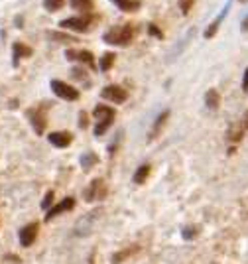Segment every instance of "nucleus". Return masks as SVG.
I'll return each mask as SVG.
<instances>
[{
    "label": "nucleus",
    "mask_w": 248,
    "mask_h": 264,
    "mask_svg": "<svg viewBox=\"0 0 248 264\" xmlns=\"http://www.w3.org/2000/svg\"><path fill=\"white\" fill-rule=\"evenodd\" d=\"M97 162H99V156H97L95 152H85V156L81 158V166H83V169H91Z\"/></svg>",
    "instance_id": "obj_20"
},
{
    "label": "nucleus",
    "mask_w": 248,
    "mask_h": 264,
    "mask_svg": "<svg viewBox=\"0 0 248 264\" xmlns=\"http://www.w3.org/2000/svg\"><path fill=\"white\" fill-rule=\"evenodd\" d=\"M238 2H248V0H238Z\"/></svg>",
    "instance_id": "obj_35"
},
{
    "label": "nucleus",
    "mask_w": 248,
    "mask_h": 264,
    "mask_svg": "<svg viewBox=\"0 0 248 264\" xmlns=\"http://www.w3.org/2000/svg\"><path fill=\"white\" fill-rule=\"evenodd\" d=\"M47 140H49V144H53L55 148H67V146L73 142V134L59 130V132H51V134L47 136Z\"/></svg>",
    "instance_id": "obj_12"
},
{
    "label": "nucleus",
    "mask_w": 248,
    "mask_h": 264,
    "mask_svg": "<svg viewBox=\"0 0 248 264\" xmlns=\"http://www.w3.org/2000/svg\"><path fill=\"white\" fill-rule=\"evenodd\" d=\"M75 207V199L73 197H65L63 201H59L57 205H53L49 211H47V215H45V221H51L53 217L61 215V213H65V211H71Z\"/></svg>",
    "instance_id": "obj_10"
},
{
    "label": "nucleus",
    "mask_w": 248,
    "mask_h": 264,
    "mask_svg": "<svg viewBox=\"0 0 248 264\" xmlns=\"http://www.w3.org/2000/svg\"><path fill=\"white\" fill-rule=\"evenodd\" d=\"M47 38H51V40H57V42H61V44H71V42H77L75 38H71L67 34H59V32H47Z\"/></svg>",
    "instance_id": "obj_22"
},
{
    "label": "nucleus",
    "mask_w": 248,
    "mask_h": 264,
    "mask_svg": "<svg viewBox=\"0 0 248 264\" xmlns=\"http://www.w3.org/2000/svg\"><path fill=\"white\" fill-rule=\"evenodd\" d=\"M65 57L69 61H81L87 67H95V55L91 53L89 49H65Z\"/></svg>",
    "instance_id": "obj_8"
},
{
    "label": "nucleus",
    "mask_w": 248,
    "mask_h": 264,
    "mask_svg": "<svg viewBox=\"0 0 248 264\" xmlns=\"http://www.w3.org/2000/svg\"><path fill=\"white\" fill-rule=\"evenodd\" d=\"M150 171H152V166L150 164H142L140 168L136 169V173H134V184H138V186H142L146 180H148V175H150Z\"/></svg>",
    "instance_id": "obj_17"
},
{
    "label": "nucleus",
    "mask_w": 248,
    "mask_h": 264,
    "mask_svg": "<svg viewBox=\"0 0 248 264\" xmlns=\"http://www.w3.org/2000/svg\"><path fill=\"white\" fill-rule=\"evenodd\" d=\"M16 24H18V28H22V26H24V18H22V16H16Z\"/></svg>",
    "instance_id": "obj_34"
},
{
    "label": "nucleus",
    "mask_w": 248,
    "mask_h": 264,
    "mask_svg": "<svg viewBox=\"0 0 248 264\" xmlns=\"http://www.w3.org/2000/svg\"><path fill=\"white\" fill-rule=\"evenodd\" d=\"M53 199H55V193H53V190H49V192L45 193V197H44V201H42V209H45V211H49L53 205Z\"/></svg>",
    "instance_id": "obj_25"
},
{
    "label": "nucleus",
    "mask_w": 248,
    "mask_h": 264,
    "mask_svg": "<svg viewBox=\"0 0 248 264\" xmlns=\"http://www.w3.org/2000/svg\"><path fill=\"white\" fill-rule=\"evenodd\" d=\"M89 126V115L85 111L79 113V128H87Z\"/></svg>",
    "instance_id": "obj_30"
},
{
    "label": "nucleus",
    "mask_w": 248,
    "mask_h": 264,
    "mask_svg": "<svg viewBox=\"0 0 248 264\" xmlns=\"http://www.w3.org/2000/svg\"><path fill=\"white\" fill-rule=\"evenodd\" d=\"M244 132H246V130H244L242 124H240V126H230V130H228V142H238Z\"/></svg>",
    "instance_id": "obj_21"
},
{
    "label": "nucleus",
    "mask_w": 248,
    "mask_h": 264,
    "mask_svg": "<svg viewBox=\"0 0 248 264\" xmlns=\"http://www.w3.org/2000/svg\"><path fill=\"white\" fill-rule=\"evenodd\" d=\"M178 4H180L181 14H189V10L193 8V4H195V0H178Z\"/></svg>",
    "instance_id": "obj_27"
},
{
    "label": "nucleus",
    "mask_w": 248,
    "mask_h": 264,
    "mask_svg": "<svg viewBox=\"0 0 248 264\" xmlns=\"http://www.w3.org/2000/svg\"><path fill=\"white\" fill-rule=\"evenodd\" d=\"M242 126H244V130H248V111L244 113V117H242Z\"/></svg>",
    "instance_id": "obj_32"
},
{
    "label": "nucleus",
    "mask_w": 248,
    "mask_h": 264,
    "mask_svg": "<svg viewBox=\"0 0 248 264\" xmlns=\"http://www.w3.org/2000/svg\"><path fill=\"white\" fill-rule=\"evenodd\" d=\"M124 12H136L140 8V0H111Z\"/></svg>",
    "instance_id": "obj_18"
},
{
    "label": "nucleus",
    "mask_w": 248,
    "mask_h": 264,
    "mask_svg": "<svg viewBox=\"0 0 248 264\" xmlns=\"http://www.w3.org/2000/svg\"><path fill=\"white\" fill-rule=\"evenodd\" d=\"M38 231H40L38 223H28L26 227H22L20 229V244L22 246H32L38 239Z\"/></svg>",
    "instance_id": "obj_9"
},
{
    "label": "nucleus",
    "mask_w": 248,
    "mask_h": 264,
    "mask_svg": "<svg viewBox=\"0 0 248 264\" xmlns=\"http://www.w3.org/2000/svg\"><path fill=\"white\" fill-rule=\"evenodd\" d=\"M69 73H71V79H77V81H81V83L91 85L89 79H87V71H85V69H81V67H73Z\"/></svg>",
    "instance_id": "obj_24"
},
{
    "label": "nucleus",
    "mask_w": 248,
    "mask_h": 264,
    "mask_svg": "<svg viewBox=\"0 0 248 264\" xmlns=\"http://www.w3.org/2000/svg\"><path fill=\"white\" fill-rule=\"evenodd\" d=\"M148 34L154 36V38H158V40H163V32L156 24H148Z\"/></svg>",
    "instance_id": "obj_28"
},
{
    "label": "nucleus",
    "mask_w": 248,
    "mask_h": 264,
    "mask_svg": "<svg viewBox=\"0 0 248 264\" xmlns=\"http://www.w3.org/2000/svg\"><path fill=\"white\" fill-rule=\"evenodd\" d=\"M32 53H34V49L30 48V46L16 42V44L12 46V57H14V59H12V65L18 67V65H20V59H24V57H32Z\"/></svg>",
    "instance_id": "obj_11"
},
{
    "label": "nucleus",
    "mask_w": 248,
    "mask_h": 264,
    "mask_svg": "<svg viewBox=\"0 0 248 264\" xmlns=\"http://www.w3.org/2000/svg\"><path fill=\"white\" fill-rule=\"evenodd\" d=\"M101 97H103V99H107V101H111V103L122 105V103H126V101H128V91H126V89H122L120 85H107V87H103Z\"/></svg>",
    "instance_id": "obj_6"
},
{
    "label": "nucleus",
    "mask_w": 248,
    "mask_h": 264,
    "mask_svg": "<svg viewBox=\"0 0 248 264\" xmlns=\"http://www.w3.org/2000/svg\"><path fill=\"white\" fill-rule=\"evenodd\" d=\"M138 250V246H134V248H128V250H124V252H118V254H114L113 256V264H120L122 262V258H126L128 254H132V252H136Z\"/></svg>",
    "instance_id": "obj_26"
},
{
    "label": "nucleus",
    "mask_w": 248,
    "mask_h": 264,
    "mask_svg": "<svg viewBox=\"0 0 248 264\" xmlns=\"http://www.w3.org/2000/svg\"><path fill=\"white\" fill-rule=\"evenodd\" d=\"M226 14H228V4H226L225 8H223V12H221V14H219V16H217V18H215L211 24H209V28L205 30V38H207V40L215 38V34L219 32V28H221V24H223V20H225Z\"/></svg>",
    "instance_id": "obj_13"
},
{
    "label": "nucleus",
    "mask_w": 248,
    "mask_h": 264,
    "mask_svg": "<svg viewBox=\"0 0 248 264\" xmlns=\"http://www.w3.org/2000/svg\"><path fill=\"white\" fill-rule=\"evenodd\" d=\"M63 4H65V0H44V8L47 12H57L63 8Z\"/></svg>",
    "instance_id": "obj_23"
},
{
    "label": "nucleus",
    "mask_w": 248,
    "mask_h": 264,
    "mask_svg": "<svg viewBox=\"0 0 248 264\" xmlns=\"http://www.w3.org/2000/svg\"><path fill=\"white\" fill-rule=\"evenodd\" d=\"M83 195H85V201H101V199H105V195H107L105 182H103L101 178L93 180L89 184V188L83 192Z\"/></svg>",
    "instance_id": "obj_7"
},
{
    "label": "nucleus",
    "mask_w": 248,
    "mask_h": 264,
    "mask_svg": "<svg viewBox=\"0 0 248 264\" xmlns=\"http://www.w3.org/2000/svg\"><path fill=\"white\" fill-rule=\"evenodd\" d=\"M242 91L248 93V67H246V71H244V79H242Z\"/></svg>",
    "instance_id": "obj_31"
},
{
    "label": "nucleus",
    "mask_w": 248,
    "mask_h": 264,
    "mask_svg": "<svg viewBox=\"0 0 248 264\" xmlns=\"http://www.w3.org/2000/svg\"><path fill=\"white\" fill-rule=\"evenodd\" d=\"M197 237V229L195 227H185L183 229V239H195Z\"/></svg>",
    "instance_id": "obj_29"
},
{
    "label": "nucleus",
    "mask_w": 248,
    "mask_h": 264,
    "mask_svg": "<svg viewBox=\"0 0 248 264\" xmlns=\"http://www.w3.org/2000/svg\"><path fill=\"white\" fill-rule=\"evenodd\" d=\"M97 20H99V16H93V14H81V16H73V18H65V20H61L59 26L65 28V30H73V32H89Z\"/></svg>",
    "instance_id": "obj_4"
},
{
    "label": "nucleus",
    "mask_w": 248,
    "mask_h": 264,
    "mask_svg": "<svg viewBox=\"0 0 248 264\" xmlns=\"http://www.w3.org/2000/svg\"><path fill=\"white\" fill-rule=\"evenodd\" d=\"M205 105H207V109H211V111H217V109L221 107V95H219L217 89H209V91L205 93Z\"/></svg>",
    "instance_id": "obj_15"
},
{
    "label": "nucleus",
    "mask_w": 248,
    "mask_h": 264,
    "mask_svg": "<svg viewBox=\"0 0 248 264\" xmlns=\"http://www.w3.org/2000/svg\"><path fill=\"white\" fill-rule=\"evenodd\" d=\"M240 30H242V32H248V16L242 20V28H240Z\"/></svg>",
    "instance_id": "obj_33"
},
{
    "label": "nucleus",
    "mask_w": 248,
    "mask_h": 264,
    "mask_svg": "<svg viewBox=\"0 0 248 264\" xmlns=\"http://www.w3.org/2000/svg\"><path fill=\"white\" fill-rule=\"evenodd\" d=\"M95 119H97V126H95V136H103L114 122V117H116V111L113 107H107V105H97L95 111H93Z\"/></svg>",
    "instance_id": "obj_2"
},
{
    "label": "nucleus",
    "mask_w": 248,
    "mask_h": 264,
    "mask_svg": "<svg viewBox=\"0 0 248 264\" xmlns=\"http://www.w3.org/2000/svg\"><path fill=\"white\" fill-rule=\"evenodd\" d=\"M49 87H51V91L59 97V99H65V101H77V99H79V91H77L75 87H71L69 83H65V81L51 79Z\"/></svg>",
    "instance_id": "obj_5"
},
{
    "label": "nucleus",
    "mask_w": 248,
    "mask_h": 264,
    "mask_svg": "<svg viewBox=\"0 0 248 264\" xmlns=\"http://www.w3.org/2000/svg\"><path fill=\"white\" fill-rule=\"evenodd\" d=\"M136 32L138 28L134 24H122V26H113L111 30H107L103 34V40L111 46H120V48H126L132 44V40L136 38Z\"/></svg>",
    "instance_id": "obj_1"
},
{
    "label": "nucleus",
    "mask_w": 248,
    "mask_h": 264,
    "mask_svg": "<svg viewBox=\"0 0 248 264\" xmlns=\"http://www.w3.org/2000/svg\"><path fill=\"white\" fill-rule=\"evenodd\" d=\"M168 119H170V111H163L158 119H156V122H154L152 130H150V134H148V140H154V138H158V134L161 132V128L166 126Z\"/></svg>",
    "instance_id": "obj_14"
},
{
    "label": "nucleus",
    "mask_w": 248,
    "mask_h": 264,
    "mask_svg": "<svg viewBox=\"0 0 248 264\" xmlns=\"http://www.w3.org/2000/svg\"><path fill=\"white\" fill-rule=\"evenodd\" d=\"M69 4H71V8H75L83 14H91V10H93V0H69Z\"/></svg>",
    "instance_id": "obj_19"
},
{
    "label": "nucleus",
    "mask_w": 248,
    "mask_h": 264,
    "mask_svg": "<svg viewBox=\"0 0 248 264\" xmlns=\"http://www.w3.org/2000/svg\"><path fill=\"white\" fill-rule=\"evenodd\" d=\"M49 107H51L49 103H40V105H36V107H32V109L26 111V117H28L36 134H44L45 132V126H47V109Z\"/></svg>",
    "instance_id": "obj_3"
},
{
    "label": "nucleus",
    "mask_w": 248,
    "mask_h": 264,
    "mask_svg": "<svg viewBox=\"0 0 248 264\" xmlns=\"http://www.w3.org/2000/svg\"><path fill=\"white\" fill-rule=\"evenodd\" d=\"M114 61H116V53H113V51L103 53V55H101V61H99V69H101V71H109L114 65Z\"/></svg>",
    "instance_id": "obj_16"
}]
</instances>
